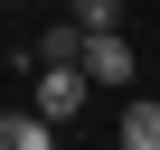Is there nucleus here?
I'll return each instance as SVG.
<instances>
[{
  "mask_svg": "<svg viewBox=\"0 0 160 150\" xmlns=\"http://www.w3.org/2000/svg\"><path fill=\"white\" fill-rule=\"evenodd\" d=\"M75 66H85V85H132V38L122 28H94V38H75Z\"/></svg>",
  "mask_w": 160,
  "mask_h": 150,
  "instance_id": "obj_1",
  "label": "nucleus"
},
{
  "mask_svg": "<svg viewBox=\"0 0 160 150\" xmlns=\"http://www.w3.org/2000/svg\"><path fill=\"white\" fill-rule=\"evenodd\" d=\"M85 94H94L85 66H38V94H28V103H38L47 122H75V113H85Z\"/></svg>",
  "mask_w": 160,
  "mask_h": 150,
  "instance_id": "obj_2",
  "label": "nucleus"
},
{
  "mask_svg": "<svg viewBox=\"0 0 160 150\" xmlns=\"http://www.w3.org/2000/svg\"><path fill=\"white\" fill-rule=\"evenodd\" d=\"M0 150H57V122L28 103V113H0Z\"/></svg>",
  "mask_w": 160,
  "mask_h": 150,
  "instance_id": "obj_3",
  "label": "nucleus"
},
{
  "mask_svg": "<svg viewBox=\"0 0 160 150\" xmlns=\"http://www.w3.org/2000/svg\"><path fill=\"white\" fill-rule=\"evenodd\" d=\"M122 150H160V103H151V94H132V113H122Z\"/></svg>",
  "mask_w": 160,
  "mask_h": 150,
  "instance_id": "obj_4",
  "label": "nucleus"
},
{
  "mask_svg": "<svg viewBox=\"0 0 160 150\" xmlns=\"http://www.w3.org/2000/svg\"><path fill=\"white\" fill-rule=\"evenodd\" d=\"M75 38H85L75 19H66V28H47V38H38V66H75Z\"/></svg>",
  "mask_w": 160,
  "mask_h": 150,
  "instance_id": "obj_5",
  "label": "nucleus"
},
{
  "mask_svg": "<svg viewBox=\"0 0 160 150\" xmlns=\"http://www.w3.org/2000/svg\"><path fill=\"white\" fill-rule=\"evenodd\" d=\"M75 28H85V38L94 28H122V0H75Z\"/></svg>",
  "mask_w": 160,
  "mask_h": 150,
  "instance_id": "obj_6",
  "label": "nucleus"
},
{
  "mask_svg": "<svg viewBox=\"0 0 160 150\" xmlns=\"http://www.w3.org/2000/svg\"><path fill=\"white\" fill-rule=\"evenodd\" d=\"M113 150H122V141H113Z\"/></svg>",
  "mask_w": 160,
  "mask_h": 150,
  "instance_id": "obj_7",
  "label": "nucleus"
}]
</instances>
